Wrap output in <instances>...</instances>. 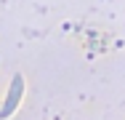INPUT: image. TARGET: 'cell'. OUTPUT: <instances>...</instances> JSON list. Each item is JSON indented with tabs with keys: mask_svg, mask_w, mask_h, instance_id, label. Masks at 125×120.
Returning <instances> with one entry per match:
<instances>
[{
	"mask_svg": "<svg viewBox=\"0 0 125 120\" xmlns=\"http://www.w3.org/2000/svg\"><path fill=\"white\" fill-rule=\"evenodd\" d=\"M21 96H24V77L21 75H13L11 85H8V94H5V101L0 107V120H8L21 104Z\"/></svg>",
	"mask_w": 125,
	"mask_h": 120,
	"instance_id": "obj_1",
	"label": "cell"
}]
</instances>
